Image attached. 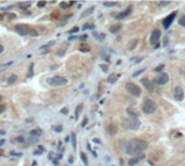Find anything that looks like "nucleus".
<instances>
[{"label":"nucleus","instance_id":"obj_1","mask_svg":"<svg viewBox=\"0 0 185 166\" xmlns=\"http://www.w3.org/2000/svg\"><path fill=\"white\" fill-rule=\"evenodd\" d=\"M148 143L146 140L143 139H139V138H133V139H130L128 141H126L125 143V152L128 154V155L132 156H139L141 155L142 153L144 152L145 150L147 149Z\"/></svg>","mask_w":185,"mask_h":166},{"label":"nucleus","instance_id":"obj_2","mask_svg":"<svg viewBox=\"0 0 185 166\" xmlns=\"http://www.w3.org/2000/svg\"><path fill=\"white\" fill-rule=\"evenodd\" d=\"M141 125V123L139 121V119L136 116H129L127 119H124L121 122V126L124 127L125 130L129 131H135L138 130Z\"/></svg>","mask_w":185,"mask_h":166},{"label":"nucleus","instance_id":"obj_3","mask_svg":"<svg viewBox=\"0 0 185 166\" xmlns=\"http://www.w3.org/2000/svg\"><path fill=\"white\" fill-rule=\"evenodd\" d=\"M157 110V105L153 99L151 98H146L144 100V103L142 104V111L146 114H151V113H154Z\"/></svg>","mask_w":185,"mask_h":166},{"label":"nucleus","instance_id":"obj_4","mask_svg":"<svg viewBox=\"0 0 185 166\" xmlns=\"http://www.w3.org/2000/svg\"><path fill=\"white\" fill-rule=\"evenodd\" d=\"M47 82L51 87H63L67 84V79L62 76H53L52 78H49Z\"/></svg>","mask_w":185,"mask_h":166},{"label":"nucleus","instance_id":"obj_5","mask_svg":"<svg viewBox=\"0 0 185 166\" xmlns=\"http://www.w3.org/2000/svg\"><path fill=\"white\" fill-rule=\"evenodd\" d=\"M126 90H127V92H128L129 94H131V95L136 96V97L140 96L142 93L140 87H138L136 84H134V83H132V82H128L126 84Z\"/></svg>","mask_w":185,"mask_h":166},{"label":"nucleus","instance_id":"obj_6","mask_svg":"<svg viewBox=\"0 0 185 166\" xmlns=\"http://www.w3.org/2000/svg\"><path fill=\"white\" fill-rule=\"evenodd\" d=\"M14 29L21 36H26V35L29 33L30 27L28 25H26V24H16L15 27H14Z\"/></svg>","mask_w":185,"mask_h":166},{"label":"nucleus","instance_id":"obj_7","mask_svg":"<svg viewBox=\"0 0 185 166\" xmlns=\"http://www.w3.org/2000/svg\"><path fill=\"white\" fill-rule=\"evenodd\" d=\"M160 36H161V31L159 29H154L151 31V39H149V42H151V45H156V44L158 43L159 39H160Z\"/></svg>","mask_w":185,"mask_h":166},{"label":"nucleus","instance_id":"obj_8","mask_svg":"<svg viewBox=\"0 0 185 166\" xmlns=\"http://www.w3.org/2000/svg\"><path fill=\"white\" fill-rule=\"evenodd\" d=\"M173 96H174V99L178 100V101H182L184 99V91L181 87H175L174 91H173Z\"/></svg>","mask_w":185,"mask_h":166},{"label":"nucleus","instance_id":"obj_9","mask_svg":"<svg viewBox=\"0 0 185 166\" xmlns=\"http://www.w3.org/2000/svg\"><path fill=\"white\" fill-rule=\"evenodd\" d=\"M154 82L156 84H158V85H165V84H167L169 82V76L167 73H161L160 76H158L154 80Z\"/></svg>","mask_w":185,"mask_h":166},{"label":"nucleus","instance_id":"obj_10","mask_svg":"<svg viewBox=\"0 0 185 166\" xmlns=\"http://www.w3.org/2000/svg\"><path fill=\"white\" fill-rule=\"evenodd\" d=\"M175 16H176V12H172L170 15H168L165 20L162 21V26L165 27L166 29H168L169 27L171 26V24H172V22H173V20H174Z\"/></svg>","mask_w":185,"mask_h":166},{"label":"nucleus","instance_id":"obj_11","mask_svg":"<svg viewBox=\"0 0 185 166\" xmlns=\"http://www.w3.org/2000/svg\"><path fill=\"white\" fill-rule=\"evenodd\" d=\"M141 83L143 84V87H144L147 91H149V92H153V91H154L153 83H151V81L149 79H147V78H143V79H141Z\"/></svg>","mask_w":185,"mask_h":166},{"label":"nucleus","instance_id":"obj_12","mask_svg":"<svg viewBox=\"0 0 185 166\" xmlns=\"http://www.w3.org/2000/svg\"><path fill=\"white\" fill-rule=\"evenodd\" d=\"M131 12H132V7L130 6V7L127 8V10H126V11L116 14V17H115V18H117V20H122V18H125V17L128 16V15L131 13Z\"/></svg>","mask_w":185,"mask_h":166},{"label":"nucleus","instance_id":"obj_13","mask_svg":"<svg viewBox=\"0 0 185 166\" xmlns=\"http://www.w3.org/2000/svg\"><path fill=\"white\" fill-rule=\"evenodd\" d=\"M106 130H107V133L111 135V136H114L115 134L117 133V126L115 125V124H109L107 127H106Z\"/></svg>","mask_w":185,"mask_h":166},{"label":"nucleus","instance_id":"obj_14","mask_svg":"<svg viewBox=\"0 0 185 166\" xmlns=\"http://www.w3.org/2000/svg\"><path fill=\"white\" fill-rule=\"evenodd\" d=\"M93 11H94V7H91V8H89V9H87V10H84V12L81 13V18L88 17L89 15H91V14L93 13Z\"/></svg>","mask_w":185,"mask_h":166},{"label":"nucleus","instance_id":"obj_15","mask_svg":"<svg viewBox=\"0 0 185 166\" xmlns=\"http://www.w3.org/2000/svg\"><path fill=\"white\" fill-rule=\"evenodd\" d=\"M145 156L144 155H139V156H135V157H133V159H131L130 161H129V165H134V164H136V163L139 162V161H141L142 159H144Z\"/></svg>","mask_w":185,"mask_h":166},{"label":"nucleus","instance_id":"obj_16","mask_svg":"<svg viewBox=\"0 0 185 166\" xmlns=\"http://www.w3.org/2000/svg\"><path fill=\"white\" fill-rule=\"evenodd\" d=\"M17 79H19V77H17V74H11V76L9 77V78H8L7 83H8V84H13V83L16 82Z\"/></svg>","mask_w":185,"mask_h":166},{"label":"nucleus","instance_id":"obj_17","mask_svg":"<svg viewBox=\"0 0 185 166\" xmlns=\"http://www.w3.org/2000/svg\"><path fill=\"white\" fill-rule=\"evenodd\" d=\"M118 79V76L116 74V73H111V74H109L107 78V82L111 83V84H113V83H115L116 81H117Z\"/></svg>","mask_w":185,"mask_h":166},{"label":"nucleus","instance_id":"obj_18","mask_svg":"<svg viewBox=\"0 0 185 166\" xmlns=\"http://www.w3.org/2000/svg\"><path fill=\"white\" fill-rule=\"evenodd\" d=\"M82 104H79L77 107H76V110H75V119L78 120V118H79V116H80L81 113V110H82Z\"/></svg>","mask_w":185,"mask_h":166},{"label":"nucleus","instance_id":"obj_19","mask_svg":"<svg viewBox=\"0 0 185 166\" xmlns=\"http://www.w3.org/2000/svg\"><path fill=\"white\" fill-rule=\"evenodd\" d=\"M30 136H33V137H38V136H40L41 134H42V131L40 130V128H35V130H31L30 131Z\"/></svg>","mask_w":185,"mask_h":166},{"label":"nucleus","instance_id":"obj_20","mask_svg":"<svg viewBox=\"0 0 185 166\" xmlns=\"http://www.w3.org/2000/svg\"><path fill=\"white\" fill-rule=\"evenodd\" d=\"M121 27L122 26L119 25V24H117V25H113V26H111V28H109V31L113 33H116L121 29Z\"/></svg>","mask_w":185,"mask_h":166},{"label":"nucleus","instance_id":"obj_21","mask_svg":"<svg viewBox=\"0 0 185 166\" xmlns=\"http://www.w3.org/2000/svg\"><path fill=\"white\" fill-rule=\"evenodd\" d=\"M79 50H80L81 52H89V51H90V47H89L87 43H82V44H80Z\"/></svg>","mask_w":185,"mask_h":166},{"label":"nucleus","instance_id":"obj_22","mask_svg":"<svg viewBox=\"0 0 185 166\" xmlns=\"http://www.w3.org/2000/svg\"><path fill=\"white\" fill-rule=\"evenodd\" d=\"M69 7H71L69 2H61L60 4V8L63 10H67V9H69Z\"/></svg>","mask_w":185,"mask_h":166},{"label":"nucleus","instance_id":"obj_23","mask_svg":"<svg viewBox=\"0 0 185 166\" xmlns=\"http://www.w3.org/2000/svg\"><path fill=\"white\" fill-rule=\"evenodd\" d=\"M71 145H73V148H74V149H76V134L71 133Z\"/></svg>","mask_w":185,"mask_h":166},{"label":"nucleus","instance_id":"obj_24","mask_svg":"<svg viewBox=\"0 0 185 166\" xmlns=\"http://www.w3.org/2000/svg\"><path fill=\"white\" fill-rule=\"evenodd\" d=\"M80 157H81V160H82V162L84 163V165L88 166V157H87V155H86V153L80 152Z\"/></svg>","mask_w":185,"mask_h":166},{"label":"nucleus","instance_id":"obj_25","mask_svg":"<svg viewBox=\"0 0 185 166\" xmlns=\"http://www.w3.org/2000/svg\"><path fill=\"white\" fill-rule=\"evenodd\" d=\"M136 43H138V40H132V41H130L129 49H130V50H133V49L136 47Z\"/></svg>","mask_w":185,"mask_h":166},{"label":"nucleus","instance_id":"obj_26","mask_svg":"<svg viewBox=\"0 0 185 166\" xmlns=\"http://www.w3.org/2000/svg\"><path fill=\"white\" fill-rule=\"evenodd\" d=\"M33 68H34V64L31 63L29 65V72H28V74H27V77H28V78H31V77H33V74H34V70H33Z\"/></svg>","mask_w":185,"mask_h":166},{"label":"nucleus","instance_id":"obj_27","mask_svg":"<svg viewBox=\"0 0 185 166\" xmlns=\"http://www.w3.org/2000/svg\"><path fill=\"white\" fill-rule=\"evenodd\" d=\"M52 130H54L56 133H61L62 130H63V127L61 126V125H53V126H52Z\"/></svg>","mask_w":185,"mask_h":166},{"label":"nucleus","instance_id":"obj_28","mask_svg":"<svg viewBox=\"0 0 185 166\" xmlns=\"http://www.w3.org/2000/svg\"><path fill=\"white\" fill-rule=\"evenodd\" d=\"M15 141L19 143H25V138H24L23 136H17L16 138H15Z\"/></svg>","mask_w":185,"mask_h":166},{"label":"nucleus","instance_id":"obj_29","mask_svg":"<svg viewBox=\"0 0 185 166\" xmlns=\"http://www.w3.org/2000/svg\"><path fill=\"white\" fill-rule=\"evenodd\" d=\"M179 24L181 25L182 27H185V15L180 17V20H179Z\"/></svg>","mask_w":185,"mask_h":166},{"label":"nucleus","instance_id":"obj_30","mask_svg":"<svg viewBox=\"0 0 185 166\" xmlns=\"http://www.w3.org/2000/svg\"><path fill=\"white\" fill-rule=\"evenodd\" d=\"M28 35H30V36H33V37H37L38 36V33L34 29V28H30L29 33H28Z\"/></svg>","mask_w":185,"mask_h":166},{"label":"nucleus","instance_id":"obj_31","mask_svg":"<svg viewBox=\"0 0 185 166\" xmlns=\"http://www.w3.org/2000/svg\"><path fill=\"white\" fill-rule=\"evenodd\" d=\"M103 4L105 7H115V6H117V2H104Z\"/></svg>","mask_w":185,"mask_h":166},{"label":"nucleus","instance_id":"obj_32","mask_svg":"<svg viewBox=\"0 0 185 166\" xmlns=\"http://www.w3.org/2000/svg\"><path fill=\"white\" fill-rule=\"evenodd\" d=\"M170 4V1H166V2H157V6L159 7H166V6H169Z\"/></svg>","mask_w":185,"mask_h":166},{"label":"nucleus","instance_id":"obj_33","mask_svg":"<svg viewBox=\"0 0 185 166\" xmlns=\"http://www.w3.org/2000/svg\"><path fill=\"white\" fill-rule=\"evenodd\" d=\"M78 31H79V28H78V27H74V28H71V29L69 30V35H73V33H78Z\"/></svg>","mask_w":185,"mask_h":166},{"label":"nucleus","instance_id":"obj_34","mask_svg":"<svg viewBox=\"0 0 185 166\" xmlns=\"http://www.w3.org/2000/svg\"><path fill=\"white\" fill-rule=\"evenodd\" d=\"M46 4H47L46 1H39V2H37V7L38 8H44Z\"/></svg>","mask_w":185,"mask_h":166},{"label":"nucleus","instance_id":"obj_35","mask_svg":"<svg viewBox=\"0 0 185 166\" xmlns=\"http://www.w3.org/2000/svg\"><path fill=\"white\" fill-rule=\"evenodd\" d=\"M145 69H141V70H139V71H136V72H134L133 73V74H132V77H133V78H135V77H138V76H140V74H141L142 72H143V71H144Z\"/></svg>","mask_w":185,"mask_h":166},{"label":"nucleus","instance_id":"obj_36","mask_svg":"<svg viewBox=\"0 0 185 166\" xmlns=\"http://www.w3.org/2000/svg\"><path fill=\"white\" fill-rule=\"evenodd\" d=\"M6 108H7V107H6V105L1 104V105H0V113L4 112V111H6Z\"/></svg>","mask_w":185,"mask_h":166},{"label":"nucleus","instance_id":"obj_37","mask_svg":"<svg viewBox=\"0 0 185 166\" xmlns=\"http://www.w3.org/2000/svg\"><path fill=\"white\" fill-rule=\"evenodd\" d=\"M54 44V41H51V42H49L48 44H46V45H42L41 47V49H46V48H49V47H51V45H53Z\"/></svg>","mask_w":185,"mask_h":166},{"label":"nucleus","instance_id":"obj_38","mask_svg":"<svg viewBox=\"0 0 185 166\" xmlns=\"http://www.w3.org/2000/svg\"><path fill=\"white\" fill-rule=\"evenodd\" d=\"M30 6V2H23V4H20V7L22 8H27Z\"/></svg>","mask_w":185,"mask_h":166},{"label":"nucleus","instance_id":"obj_39","mask_svg":"<svg viewBox=\"0 0 185 166\" xmlns=\"http://www.w3.org/2000/svg\"><path fill=\"white\" fill-rule=\"evenodd\" d=\"M165 68V65H160V66H158V67H156V69H155V71H161L162 69Z\"/></svg>","mask_w":185,"mask_h":166},{"label":"nucleus","instance_id":"obj_40","mask_svg":"<svg viewBox=\"0 0 185 166\" xmlns=\"http://www.w3.org/2000/svg\"><path fill=\"white\" fill-rule=\"evenodd\" d=\"M88 38V35H84V36H78V40H84Z\"/></svg>","mask_w":185,"mask_h":166},{"label":"nucleus","instance_id":"obj_41","mask_svg":"<svg viewBox=\"0 0 185 166\" xmlns=\"http://www.w3.org/2000/svg\"><path fill=\"white\" fill-rule=\"evenodd\" d=\"M61 112L63 113V114H67L68 109H67V108H63V109H61Z\"/></svg>","mask_w":185,"mask_h":166},{"label":"nucleus","instance_id":"obj_42","mask_svg":"<svg viewBox=\"0 0 185 166\" xmlns=\"http://www.w3.org/2000/svg\"><path fill=\"white\" fill-rule=\"evenodd\" d=\"M87 123H88V119H87V118H84V122H82V124H81V126L84 127V126H86V124H87Z\"/></svg>","mask_w":185,"mask_h":166},{"label":"nucleus","instance_id":"obj_43","mask_svg":"<svg viewBox=\"0 0 185 166\" xmlns=\"http://www.w3.org/2000/svg\"><path fill=\"white\" fill-rule=\"evenodd\" d=\"M101 68H103L104 71H107V66L106 65H101Z\"/></svg>","mask_w":185,"mask_h":166},{"label":"nucleus","instance_id":"obj_44","mask_svg":"<svg viewBox=\"0 0 185 166\" xmlns=\"http://www.w3.org/2000/svg\"><path fill=\"white\" fill-rule=\"evenodd\" d=\"M4 45H2V44H0V54L2 53V52H4Z\"/></svg>","mask_w":185,"mask_h":166},{"label":"nucleus","instance_id":"obj_45","mask_svg":"<svg viewBox=\"0 0 185 166\" xmlns=\"http://www.w3.org/2000/svg\"><path fill=\"white\" fill-rule=\"evenodd\" d=\"M93 141H94V143H101V141H100V140H98V139H93Z\"/></svg>","mask_w":185,"mask_h":166},{"label":"nucleus","instance_id":"obj_46","mask_svg":"<svg viewBox=\"0 0 185 166\" xmlns=\"http://www.w3.org/2000/svg\"><path fill=\"white\" fill-rule=\"evenodd\" d=\"M68 140H69V136H67L66 138H65V141H68Z\"/></svg>","mask_w":185,"mask_h":166},{"label":"nucleus","instance_id":"obj_47","mask_svg":"<svg viewBox=\"0 0 185 166\" xmlns=\"http://www.w3.org/2000/svg\"><path fill=\"white\" fill-rule=\"evenodd\" d=\"M2 143H4V140H1V141H0V146H2Z\"/></svg>","mask_w":185,"mask_h":166},{"label":"nucleus","instance_id":"obj_48","mask_svg":"<svg viewBox=\"0 0 185 166\" xmlns=\"http://www.w3.org/2000/svg\"><path fill=\"white\" fill-rule=\"evenodd\" d=\"M0 67H1V66H0Z\"/></svg>","mask_w":185,"mask_h":166}]
</instances>
